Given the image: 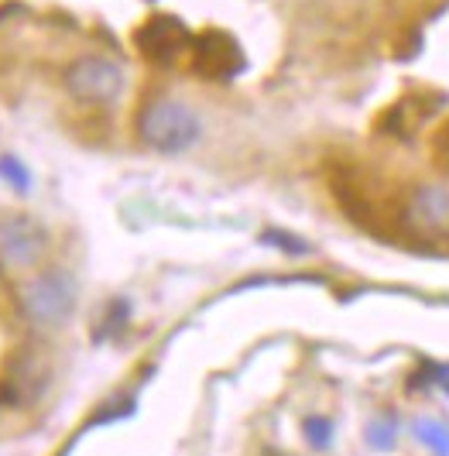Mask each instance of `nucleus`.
<instances>
[{"label": "nucleus", "instance_id": "obj_6", "mask_svg": "<svg viewBox=\"0 0 449 456\" xmlns=\"http://www.w3.org/2000/svg\"><path fill=\"white\" fill-rule=\"evenodd\" d=\"M48 248V233L31 216H11L0 224V257L11 268H31Z\"/></svg>", "mask_w": 449, "mask_h": 456}, {"label": "nucleus", "instance_id": "obj_2", "mask_svg": "<svg viewBox=\"0 0 449 456\" xmlns=\"http://www.w3.org/2000/svg\"><path fill=\"white\" fill-rule=\"evenodd\" d=\"M76 298H79L76 278L62 268H48L21 289V313L35 330H59L72 316Z\"/></svg>", "mask_w": 449, "mask_h": 456}, {"label": "nucleus", "instance_id": "obj_14", "mask_svg": "<svg viewBox=\"0 0 449 456\" xmlns=\"http://www.w3.org/2000/svg\"><path fill=\"white\" fill-rule=\"evenodd\" d=\"M432 155H436V161L449 172V124L443 131H436V137H432Z\"/></svg>", "mask_w": 449, "mask_h": 456}, {"label": "nucleus", "instance_id": "obj_8", "mask_svg": "<svg viewBox=\"0 0 449 456\" xmlns=\"http://www.w3.org/2000/svg\"><path fill=\"white\" fill-rule=\"evenodd\" d=\"M412 436L432 450L436 456H449V426L439 422V419H415L412 422Z\"/></svg>", "mask_w": 449, "mask_h": 456}, {"label": "nucleus", "instance_id": "obj_9", "mask_svg": "<svg viewBox=\"0 0 449 456\" xmlns=\"http://www.w3.org/2000/svg\"><path fill=\"white\" fill-rule=\"evenodd\" d=\"M395 443H398V422H395V415L384 411V415H378V419L367 422V446H371V450L391 453Z\"/></svg>", "mask_w": 449, "mask_h": 456}, {"label": "nucleus", "instance_id": "obj_7", "mask_svg": "<svg viewBox=\"0 0 449 456\" xmlns=\"http://www.w3.org/2000/svg\"><path fill=\"white\" fill-rule=\"evenodd\" d=\"M408 224L426 237H449V189L419 185L408 196Z\"/></svg>", "mask_w": 449, "mask_h": 456}, {"label": "nucleus", "instance_id": "obj_3", "mask_svg": "<svg viewBox=\"0 0 449 456\" xmlns=\"http://www.w3.org/2000/svg\"><path fill=\"white\" fill-rule=\"evenodd\" d=\"M66 90L83 103H113L124 90V69L103 55L76 59L66 69Z\"/></svg>", "mask_w": 449, "mask_h": 456}, {"label": "nucleus", "instance_id": "obj_15", "mask_svg": "<svg viewBox=\"0 0 449 456\" xmlns=\"http://www.w3.org/2000/svg\"><path fill=\"white\" fill-rule=\"evenodd\" d=\"M432 381L443 391H449V367H436V370H432Z\"/></svg>", "mask_w": 449, "mask_h": 456}, {"label": "nucleus", "instance_id": "obj_1", "mask_svg": "<svg viewBox=\"0 0 449 456\" xmlns=\"http://www.w3.org/2000/svg\"><path fill=\"white\" fill-rule=\"evenodd\" d=\"M202 134L200 117L192 114L179 100H151L141 114H137V137L161 155H182L189 151Z\"/></svg>", "mask_w": 449, "mask_h": 456}, {"label": "nucleus", "instance_id": "obj_13", "mask_svg": "<svg viewBox=\"0 0 449 456\" xmlns=\"http://www.w3.org/2000/svg\"><path fill=\"white\" fill-rule=\"evenodd\" d=\"M265 244H271V248H282V251H289V254H309V244H302L298 237H292V233H282V230H268V233H265Z\"/></svg>", "mask_w": 449, "mask_h": 456}, {"label": "nucleus", "instance_id": "obj_10", "mask_svg": "<svg viewBox=\"0 0 449 456\" xmlns=\"http://www.w3.org/2000/svg\"><path fill=\"white\" fill-rule=\"evenodd\" d=\"M306 439H309L313 450H330V443H333V422L322 419V415L306 419Z\"/></svg>", "mask_w": 449, "mask_h": 456}, {"label": "nucleus", "instance_id": "obj_11", "mask_svg": "<svg viewBox=\"0 0 449 456\" xmlns=\"http://www.w3.org/2000/svg\"><path fill=\"white\" fill-rule=\"evenodd\" d=\"M124 322H127V302H110V309H107V316H103V326H100L93 337H96V340H110L113 333L124 330Z\"/></svg>", "mask_w": 449, "mask_h": 456}, {"label": "nucleus", "instance_id": "obj_5", "mask_svg": "<svg viewBox=\"0 0 449 456\" xmlns=\"http://www.w3.org/2000/svg\"><path fill=\"white\" fill-rule=\"evenodd\" d=\"M135 42L144 59H151L158 66H172L182 52L192 48V35H189V28L179 18L158 14V18H148V21L137 28Z\"/></svg>", "mask_w": 449, "mask_h": 456}, {"label": "nucleus", "instance_id": "obj_12", "mask_svg": "<svg viewBox=\"0 0 449 456\" xmlns=\"http://www.w3.org/2000/svg\"><path fill=\"white\" fill-rule=\"evenodd\" d=\"M0 175H4L7 183L18 185L21 192H28V185H31V175H28V168H24L18 159H11V155H7V159H0Z\"/></svg>", "mask_w": 449, "mask_h": 456}, {"label": "nucleus", "instance_id": "obj_4", "mask_svg": "<svg viewBox=\"0 0 449 456\" xmlns=\"http://www.w3.org/2000/svg\"><path fill=\"white\" fill-rule=\"evenodd\" d=\"M189 55H192V72L202 79H233L248 66L241 42L220 28H209V31L196 35Z\"/></svg>", "mask_w": 449, "mask_h": 456}]
</instances>
